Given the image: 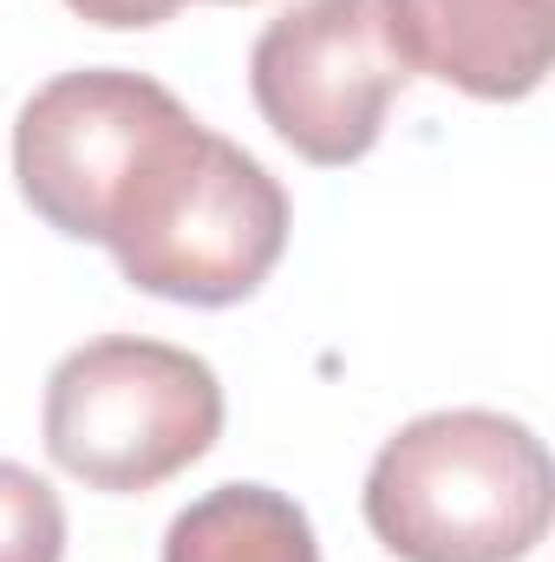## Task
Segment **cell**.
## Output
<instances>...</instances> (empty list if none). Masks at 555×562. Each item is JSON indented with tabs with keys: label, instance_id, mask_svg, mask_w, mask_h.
Instances as JSON below:
<instances>
[{
	"label": "cell",
	"instance_id": "obj_1",
	"mask_svg": "<svg viewBox=\"0 0 555 562\" xmlns=\"http://www.w3.org/2000/svg\"><path fill=\"white\" fill-rule=\"evenodd\" d=\"M550 504L543 438L484 406L399 425L366 471V524L399 562H523L550 537Z\"/></svg>",
	"mask_w": 555,
	"mask_h": 562
},
{
	"label": "cell",
	"instance_id": "obj_2",
	"mask_svg": "<svg viewBox=\"0 0 555 562\" xmlns=\"http://www.w3.org/2000/svg\"><path fill=\"white\" fill-rule=\"evenodd\" d=\"M105 249L118 276L183 307L249 301L287 249V190L242 150L196 125L132 190Z\"/></svg>",
	"mask_w": 555,
	"mask_h": 562
},
{
	"label": "cell",
	"instance_id": "obj_3",
	"mask_svg": "<svg viewBox=\"0 0 555 562\" xmlns=\"http://www.w3.org/2000/svg\"><path fill=\"white\" fill-rule=\"evenodd\" d=\"M223 438V380L203 353L105 334L46 380V451L66 477L132 497L190 471Z\"/></svg>",
	"mask_w": 555,
	"mask_h": 562
},
{
	"label": "cell",
	"instance_id": "obj_4",
	"mask_svg": "<svg viewBox=\"0 0 555 562\" xmlns=\"http://www.w3.org/2000/svg\"><path fill=\"white\" fill-rule=\"evenodd\" d=\"M196 132V119L157 79L125 66H86L46 79L13 125V177L33 216L72 243H105L163 150Z\"/></svg>",
	"mask_w": 555,
	"mask_h": 562
},
{
	"label": "cell",
	"instance_id": "obj_5",
	"mask_svg": "<svg viewBox=\"0 0 555 562\" xmlns=\"http://www.w3.org/2000/svg\"><path fill=\"white\" fill-rule=\"evenodd\" d=\"M406 79L412 72L386 33L380 0H294L249 53L256 112L294 157L320 170L360 164L380 144L386 105Z\"/></svg>",
	"mask_w": 555,
	"mask_h": 562
},
{
	"label": "cell",
	"instance_id": "obj_6",
	"mask_svg": "<svg viewBox=\"0 0 555 562\" xmlns=\"http://www.w3.org/2000/svg\"><path fill=\"white\" fill-rule=\"evenodd\" d=\"M406 72L517 105L550 79V0H380Z\"/></svg>",
	"mask_w": 555,
	"mask_h": 562
},
{
	"label": "cell",
	"instance_id": "obj_7",
	"mask_svg": "<svg viewBox=\"0 0 555 562\" xmlns=\"http://www.w3.org/2000/svg\"><path fill=\"white\" fill-rule=\"evenodd\" d=\"M163 562H320L307 510L269 484H216L170 517Z\"/></svg>",
	"mask_w": 555,
	"mask_h": 562
},
{
	"label": "cell",
	"instance_id": "obj_8",
	"mask_svg": "<svg viewBox=\"0 0 555 562\" xmlns=\"http://www.w3.org/2000/svg\"><path fill=\"white\" fill-rule=\"evenodd\" d=\"M66 557V504L46 477L0 458V562H59Z\"/></svg>",
	"mask_w": 555,
	"mask_h": 562
},
{
	"label": "cell",
	"instance_id": "obj_9",
	"mask_svg": "<svg viewBox=\"0 0 555 562\" xmlns=\"http://www.w3.org/2000/svg\"><path fill=\"white\" fill-rule=\"evenodd\" d=\"M79 20H92V26H112V33H125V26H157V20H170L177 7H190V0H66Z\"/></svg>",
	"mask_w": 555,
	"mask_h": 562
}]
</instances>
